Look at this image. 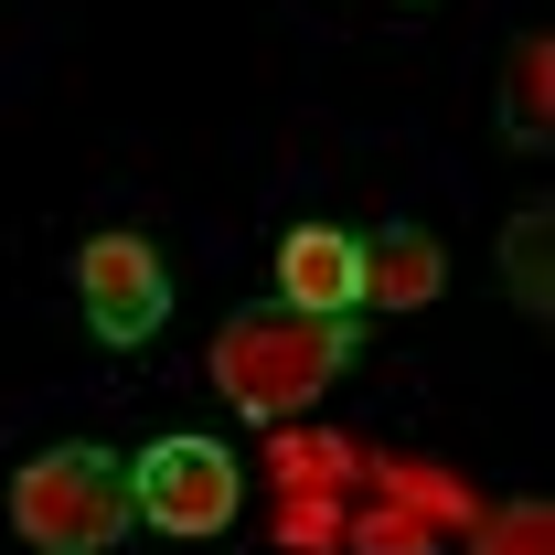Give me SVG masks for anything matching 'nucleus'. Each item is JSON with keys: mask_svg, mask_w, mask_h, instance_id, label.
I'll use <instances>...</instances> for the list:
<instances>
[{"mask_svg": "<svg viewBox=\"0 0 555 555\" xmlns=\"http://www.w3.org/2000/svg\"><path fill=\"white\" fill-rule=\"evenodd\" d=\"M332 374H352V321L343 310H288V299H257L214 332V385L235 396V416H288L310 406Z\"/></svg>", "mask_w": 555, "mask_h": 555, "instance_id": "f257e3e1", "label": "nucleus"}, {"mask_svg": "<svg viewBox=\"0 0 555 555\" xmlns=\"http://www.w3.org/2000/svg\"><path fill=\"white\" fill-rule=\"evenodd\" d=\"M129 524V460L107 449H43L11 470V534L43 555H107Z\"/></svg>", "mask_w": 555, "mask_h": 555, "instance_id": "f03ea898", "label": "nucleus"}, {"mask_svg": "<svg viewBox=\"0 0 555 555\" xmlns=\"http://www.w3.org/2000/svg\"><path fill=\"white\" fill-rule=\"evenodd\" d=\"M129 513L150 534H171V545H204V534H224L246 513V470L214 438H150L129 460Z\"/></svg>", "mask_w": 555, "mask_h": 555, "instance_id": "7ed1b4c3", "label": "nucleus"}, {"mask_svg": "<svg viewBox=\"0 0 555 555\" xmlns=\"http://www.w3.org/2000/svg\"><path fill=\"white\" fill-rule=\"evenodd\" d=\"M75 299H86V332L96 343H150L160 321H171V278L150 257V235H86V257H75Z\"/></svg>", "mask_w": 555, "mask_h": 555, "instance_id": "20e7f679", "label": "nucleus"}, {"mask_svg": "<svg viewBox=\"0 0 555 555\" xmlns=\"http://www.w3.org/2000/svg\"><path fill=\"white\" fill-rule=\"evenodd\" d=\"M278 299L288 310H363V235L343 224H299L288 246H278Z\"/></svg>", "mask_w": 555, "mask_h": 555, "instance_id": "39448f33", "label": "nucleus"}, {"mask_svg": "<svg viewBox=\"0 0 555 555\" xmlns=\"http://www.w3.org/2000/svg\"><path fill=\"white\" fill-rule=\"evenodd\" d=\"M449 288V246L427 224H385L363 235V310H427Z\"/></svg>", "mask_w": 555, "mask_h": 555, "instance_id": "423d86ee", "label": "nucleus"}, {"mask_svg": "<svg viewBox=\"0 0 555 555\" xmlns=\"http://www.w3.org/2000/svg\"><path fill=\"white\" fill-rule=\"evenodd\" d=\"M545 75H555L545 33H513V75H502V129L524 139V150H545V129H555V96H545Z\"/></svg>", "mask_w": 555, "mask_h": 555, "instance_id": "0eeeda50", "label": "nucleus"}, {"mask_svg": "<svg viewBox=\"0 0 555 555\" xmlns=\"http://www.w3.org/2000/svg\"><path fill=\"white\" fill-rule=\"evenodd\" d=\"M470 555H555V513L545 502H502L481 534H470Z\"/></svg>", "mask_w": 555, "mask_h": 555, "instance_id": "6e6552de", "label": "nucleus"}, {"mask_svg": "<svg viewBox=\"0 0 555 555\" xmlns=\"http://www.w3.org/2000/svg\"><path fill=\"white\" fill-rule=\"evenodd\" d=\"M502 268H513V299H524V310H545V214H513Z\"/></svg>", "mask_w": 555, "mask_h": 555, "instance_id": "1a4fd4ad", "label": "nucleus"}]
</instances>
